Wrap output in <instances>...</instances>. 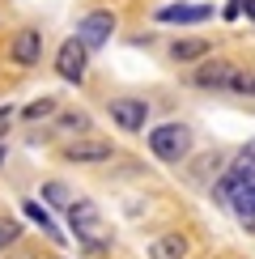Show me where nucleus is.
<instances>
[{
  "instance_id": "20",
  "label": "nucleus",
  "mask_w": 255,
  "mask_h": 259,
  "mask_svg": "<svg viewBox=\"0 0 255 259\" xmlns=\"http://www.w3.org/2000/svg\"><path fill=\"white\" fill-rule=\"evenodd\" d=\"M238 9H242V13H247V17L255 21V0H238Z\"/></svg>"
},
{
  "instance_id": "10",
  "label": "nucleus",
  "mask_w": 255,
  "mask_h": 259,
  "mask_svg": "<svg viewBox=\"0 0 255 259\" xmlns=\"http://www.w3.org/2000/svg\"><path fill=\"white\" fill-rule=\"evenodd\" d=\"M208 17H212L208 5H162L157 9V21H166V26H200Z\"/></svg>"
},
{
  "instance_id": "14",
  "label": "nucleus",
  "mask_w": 255,
  "mask_h": 259,
  "mask_svg": "<svg viewBox=\"0 0 255 259\" xmlns=\"http://www.w3.org/2000/svg\"><path fill=\"white\" fill-rule=\"evenodd\" d=\"M230 212H234V217H238V221H247V217H255V183H251V187H242L238 196L230 200Z\"/></svg>"
},
{
  "instance_id": "22",
  "label": "nucleus",
  "mask_w": 255,
  "mask_h": 259,
  "mask_svg": "<svg viewBox=\"0 0 255 259\" xmlns=\"http://www.w3.org/2000/svg\"><path fill=\"white\" fill-rule=\"evenodd\" d=\"M0 166H5V145H0Z\"/></svg>"
},
{
  "instance_id": "13",
  "label": "nucleus",
  "mask_w": 255,
  "mask_h": 259,
  "mask_svg": "<svg viewBox=\"0 0 255 259\" xmlns=\"http://www.w3.org/2000/svg\"><path fill=\"white\" fill-rule=\"evenodd\" d=\"M204 56H208V42L204 38H183V42L170 47V60H175V64H191V60H204Z\"/></svg>"
},
{
  "instance_id": "19",
  "label": "nucleus",
  "mask_w": 255,
  "mask_h": 259,
  "mask_svg": "<svg viewBox=\"0 0 255 259\" xmlns=\"http://www.w3.org/2000/svg\"><path fill=\"white\" fill-rule=\"evenodd\" d=\"M17 234H21L17 221H0V251H5L9 242H17Z\"/></svg>"
},
{
  "instance_id": "11",
  "label": "nucleus",
  "mask_w": 255,
  "mask_h": 259,
  "mask_svg": "<svg viewBox=\"0 0 255 259\" xmlns=\"http://www.w3.org/2000/svg\"><path fill=\"white\" fill-rule=\"evenodd\" d=\"M149 259H187V238L183 234H157L149 242Z\"/></svg>"
},
{
  "instance_id": "4",
  "label": "nucleus",
  "mask_w": 255,
  "mask_h": 259,
  "mask_svg": "<svg viewBox=\"0 0 255 259\" xmlns=\"http://www.w3.org/2000/svg\"><path fill=\"white\" fill-rule=\"evenodd\" d=\"M115 26H119V17H115L111 9H94V13H85L77 21V38L85 42V51H102L106 42H111Z\"/></svg>"
},
{
  "instance_id": "2",
  "label": "nucleus",
  "mask_w": 255,
  "mask_h": 259,
  "mask_svg": "<svg viewBox=\"0 0 255 259\" xmlns=\"http://www.w3.org/2000/svg\"><path fill=\"white\" fill-rule=\"evenodd\" d=\"M191 127L187 123H157L153 132H149V153L157 161H166V166H179L187 153H191Z\"/></svg>"
},
{
  "instance_id": "17",
  "label": "nucleus",
  "mask_w": 255,
  "mask_h": 259,
  "mask_svg": "<svg viewBox=\"0 0 255 259\" xmlns=\"http://www.w3.org/2000/svg\"><path fill=\"white\" fill-rule=\"evenodd\" d=\"M230 94H255V68H238V72H234Z\"/></svg>"
},
{
  "instance_id": "6",
  "label": "nucleus",
  "mask_w": 255,
  "mask_h": 259,
  "mask_svg": "<svg viewBox=\"0 0 255 259\" xmlns=\"http://www.w3.org/2000/svg\"><path fill=\"white\" fill-rule=\"evenodd\" d=\"M111 119L119 132H145V123H149V102L145 98H111Z\"/></svg>"
},
{
  "instance_id": "5",
  "label": "nucleus",
  "mask_w": 255,
  "mask_h": 259,
  "mask_svg": "<svg viewBox=\"0 0 255 259\" xmlns=\"http://www.w3.org/2000/svg\"><path fill=\"white\" fill-rule=\"evenodd\" d=\"M56 72H60L68 85H81V81H85V72H90V51H85V42H81L77 34L60 42V51H56Z\"/></svg>"
},
{
  "instance_id": "3",
  "label": "nucleus",
  "mask_w": 255,
  "mask_h": 259,
  "mask_svg": "<svg viewBox=\"0 0 255 259\" xmlns=\"http://www.w3.org/2000/svg\"><path fill=\"white\" fill-rule=\"evenodd\" d=\"M251 183H255V140L234 157V166L226 170V175L212 183V196H217V204H226V208H230V200L238 196L242 187H251Z\"/></svg>"
},
{
  "instance_id": "9",
  "label": "nucleus",
  "mask_w": 255,
  "mask_h": 259,
  "mask_svg": "<svg viewBox=\"0 0 255 259\" xmlns=\"http://www.w3.org/2000/svg\"><path fill=\"white\" fill-rule=\"evenodd\" d=\"M234 72H238V64H230V60H208V64H200L196 68V81L200 90H230V81H234Z\"/></svg>"
},
{
  "instance_id": "18",
  "label": "nucleus",
  "mask_w": 255,
  "mask_h": 259,
  "mask_svg": "<svg viewBox=\"0 0 255 259\" xmlns=\"http://www.w3.org/2000/svg\"><path fill=\"white\" fill-rule=\"evenodd\" d=\"M21 115H26L30 123H34V119H47V115H56V98H38V102H30Z\"/></svg>"
},
{
  "instance_id": "12",
  "label": "nucleus",
  "mask_w": 255,
  "mask_h": 259,
  "mask_svg": "<svg viewBox=\"0 0 255 259\" xmlns=\"http://www.w3.org/2000/svg\"><path fill=\"white\" fill-rule=\"evenodd\" d=\"M21 212H26V217H30V221H34V225H38V230H42V234H47V238H51V242H64V234L56 230V221H51V212H47V208H42V204H38V200H26V204H21Z\"/></svg>"
},
{
  "instance_id": "16",
  "label": "nucleus",
  "mask_w": 255,
  "mask_h": 259,
  "mask_svg": "<svg viewBox=\"0 0 255 259\" xmlns=\"http://www.w3.org/2000/svg\"><path fill=\"white\" fill-rule=\"evenodd\" d=\"M42 200H47V204H56V208H68V204H72V196H68V187H64L60 179L42 183Z\"/></svg>"
},
{
  "instance_id": "15",
  "label": "nucleus",
  "mask_w": 255,
  "mask_h": 259,
  "mask_svg": "<svg viewBox=\"0 0 255 259\" xmlns=\"http://www.w3.org/2000/svg\"><path fill=\"white\" fill-rule=\"evenodd\" d=\"M56 127H60V132H77V136H85V132H90V115H85V111H64L60 119H56Z\"/></svg>"
},
{
  "instance_id": "7",
  "label": "nucleus",
  "mask_w": 255,
  "mask_h": 259,
  "mask_svg": "<svg viewBox=\"0 0 255 259\" xmlns=\"http://www.w3.org/2000/svg\"><path fill=\"white\" fill-rule=\"evenodd\" d=\"M115 157V145L111 140H72V145H64V161H72V166H98V161H111Z\"/></svg>"
},
{
  "instance_id": "8",
  "label": "nucleus",
  "mask_w": 255,
  "mask_h": 259,
  "mask_svg": "<svg viewBox=\"0 0 255 259\" xmlns=\"http://www.w3.org/2000/svg\"><path fill=\"white\" fill-rule=\"evenodd\" d=\"M9 56H13L17 68H34V64L42 60V30H34V26L17 30L13 42H9Z\"/></svg>"
},
{
  "instance_id": "21",
  "label": "nucleus",
  "mask_w": 255,
  "mask_h": 259,
  "mask_svg": "<svg viewBox=\"0 0 255 259\" xmlns=\"http://www.w3.org/2000/svg\"><path fill=\"white\" fill-rule=\"evenodd\" d=\"M242 230H247V234H255V217H247V221H242Z\"/></svg>"
},
{
  "instance_id": "1",
  "label": "nucleus",
  "mask_w": 255,
  "mask_h": 259,
  "mask_svg": "<svg viewBox=\"0 0 255 259\" xmlns=\"http://www.w3.org/2000/svg\"><path fill=\"white\" fill-rule=\"evenodd\" d=\"M68 230L90 255H102L111 246V234H106V221H102V208L94 200H72L68 204Z\"/></svg>"
}]
</instances>
